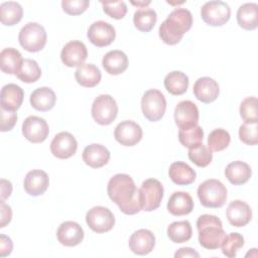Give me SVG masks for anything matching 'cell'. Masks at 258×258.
<instances>
[{
	"label": "cell",
	"mask_w": 258,
	"mask_h": 258,
	"mask_svg": "<svg viewBox=\"0 0 258 258\" xmlns=\"http://www.w3.org/2000/svg\"><path fill=\"white\" fill-rule=\"evenodd\" d=\"M87 36L89 40L98 47H104L111 44L116 37L115 28L108 22L99 20L91 24Z\"/></svg>",
	"instance_id": "obj_12"
},
{
	"label": "cell",
	"mask_w": 258,
	"mask_h": 258,
	"mask_svg": "<svg viewBox=\"0 0 258 258\" xmlns=\"http://www.w3.org/2000/svg\"><path fill=\"white\" fill-rule=\"evenodd\" d=\"M167 210L173 216L188 215L194 210V201L188 192L175 191L167 202Z\"/></svg>",
	"instance_id": "obj_24"
},
{
	"label": "cell",
	"mask_w": 258,
	"mask_h": 258,
	"mask_svg": "<svg viewBox=\"0 0 258 258\" xmlns=\"http://www.w3.org/2000/svg\"><path fill=\"white\" fill-rule=\"evenodd\" d=\"M226 215L229 223L239 228L246 226L251 221L252 211L247 203L236 200L229 204Z\"/></svg>",
	"instance_id": "obj_20"
},
{
	"label": "cell",
	"mask_w": 258,
	"mask_h": 258,
	"mask_svg": "<svg viewBox=\"0 0 258 258\" xmlns=\"http://www.w3.org/2000/svg\"><path fill=\"white\" fill-rule=\"evenodd\" d=\"M163 192V186L159 180L155 178H148L144 180L138 190L141 210L146 212L156 210L161 204Z\"/></svg>",
	"instance_id": "obj_6"
},
{
	"label": "cell",
	"mask_w": 258,
	"mask_h": 258,
	"mask_svg": "<svg viewBox=\"0 0 258 258\" xmlns=\"http://www.w3.org/2000/svg\"><path fill=\"white\" fill-rule=\"evenodd\" d=\"M225 175L232 184L241 185L250 179L252 170L246 162L236 160L226 166Z\"/></svg>",
	"instance_id": "obj_27"
},
{
	"label": "cell",
	"mask_w": 258,
	"mask_h": 258,
	"mask_svg": "<svg viewBox=\"0 0 258 258\" xmlns=\"http://www.w3.org/2000/svg\"><path fill=\"white\" fill-rule=\"evenodd\" d=\"M17 122V114L15 111H8L1 108V131H10Z\"/></svg>",
	"instance_id": "obj_45"
},
{
	"label": "cell",
	"mask_w": 258,
	"mask_h": 258,
	"mask_svg": "<svg viewBox=\"0 0 258 258\" xmlns=\"http://www.w3.org/2000/svg\"><path fill=\"white\" fill-rule=\"evenodd\" d=\"M110 151L102 144L93 143L85 147L83 151L84 162L93 168H100L108 163Z\"/></svg>",
	"instance_id": "obj_22"
},
{
	"label": "cell",
	"mask_w": 258,
	"mask_h": 258,
	"mask_svg": "<svg viewBox=\"0 0 258 258\" xmlns=\"http://www.w3.org/2000/svg\"><path fill=\"white\" fill-rule=\"evenodd\" d=\"M198 198L206 208H221L227 200V188L218 179H207L199 185Z\"/></svg>",
	"instance_id": "obj_4"
},
{
	"label": "cell",
	"mask_w": 258,
	"mask_h": 258,
	"mask_svg": "<svg viewBox=\"0 0 258 258\" xmlns=\"http://www.w3.org/2000/svg\"><path fill=\"white\" fill-rule=\"evenodd\" d=\"M141 109L147 120L151 122L160 120L166 110V100L163 94L155 89L146 91L141 99Z\"/></svg>",
	"instance_id": "obj_7"
},
{
	"label": "cell",
	"mask_w": 258,
	"mask_h": 258,
	"mask_svg": "<svg viewBox=\"0 0 258 258\" xmlns=\"http://www.w3.org/2000/svg\"><path fill=\"white\" fill-rule=\"evenodd\" d=\"M48 175L41 169H33L27 172L23 181L25 191L32 197H37L44 194L48 187Z\"/></svg>",
	"instance_id": "obj_19"
},
{
	"label": "cell",
	"mask_w": 258,
	"mask_h": 258,
	"mask_svg": "<svg viewBox=\"0 0 258 258\" xmlns=\"http://www.w3.org/2000/svg\"><path fill=\"white\" fill-rule=\"evenodd\" d=\"M204 138V131L201 126L196 125L188 128L179 129L178 132V140L179 142L187 148H191L201 144Z\"/></svg>",
	"instance_id": "obj_36"
},
{
	"label": "cell",
	"mask_w": 258,
	"mask_h": 258,
	"mask_svg": "<svg viewBox=\"0 0 258 258\" xmlns=\"http://www.w3.org/2000/svg\"><path fill=\"white\" fill-rule=\"evenodd\" d=\"M257 105L258 101L256 97L245 98L240 105V116L245 123H257Z\"/></svg>",
	"instance_id": "obj_41"
},
{
	"label": "cell",
	"mask_w": 258,
	"mask_h": 258,
	"mask_svg": "<svg viewBox=\"0 0 258 258\" xmlns=\"http://www.w3.org/2000/svg\"><path fill=\"white\" fill-rule=\"evenodd\" d=\"M20 45L29 52L41 50L46 43V32L42 25L36 22H28L19 31Z\"/></svg>",
	"instance_id": "obj_5"
},
{
	"label": "cell",
	"mask_w": 258,
	"mask_h": 258,
	"mask_svg": "<svg viewBox=\"0 0 258 258\" xmlns=\"http://www.w3.org/2000/svg\"><path fill=\"white\" fill-rule=\"evenodd\" d=\"M188 158L197 166L206 167L211 163L213 159V153L207 146L201 143L197 146L188 148Z\"/></svg>",
	"instance_id": "obj_39"
},
{
	"label": "cell",
	"mask_w": 258,
	"mask_h": 258,
	"mask_svg": "<svg viewBox=\"0 0 258 258\" xmlns=\"http://www.w3.org/2000/svg\"><path fill=\"white\" fill-rule=\"evenodd\" d=\"M197 229L199 231L200 245L209 250L221 247L226 238L222 221L214 215L205 214L200 216L197 221Z\"/></svg>",
	"instance_id": "obj_3"
},
{
	"label": "cell",
	"mask_w": 258,
	"mask_h": 258,
	"mask_svg": "<svg viewBox=\"0 0 258 258\" xmlns=\"http://www.w3.org/2000/svg\"><path fill=\"white\" fill-rule=\"evenodd\" d=\"M58 242L67 247L79 245L84 239V230L76 222L66 221L61 223L56 231Z\"/></svg>",
	"instance_id": "obj_17"
},
{
	"label": "cell",
	"mask_w": 258,
	"mask_h": 258,
	"mask_svg": "<svg viewBox=\"0 0 258 258\" xmlns=\"http://www.w3.org/2000/svg\"><path fill=\"white\" fill-rule=\"evenodd\" d=\"M49 133V127L47 122L37 116L27 117L22 124L23 136L32 143L43 142Z\"/></svg>",
	"instance_id": "obj_11"
},
{
	"label": "cell",
	"mask_w": 258,
	"mask_h": 258,
	"mask_svg": "<svg viewBox=\"0 0 258 258\" xmlns=\"http://www.w3.org/2000/svg\"><path fill=\"white\" fill-rule=\"evenodd\" d=\"M118 106L110 95L98 96L92 105V117L100 125H109L117 117Z\"/></svg>",
	"instance_id": "obj_8"
},
{
	"label": "cell",
	"mask_w": 258,
	"mask_h": 258,
	"mask_svg": "<svg viewBox=\"0 0 258 258\" xmlns=\"http://www.w3.org/2000/svg\"><path fill=\"white\" fill-rule=\"evenodd\" d=\"M192 230L188 221L173 222L167 227V236L173 243H184L191 238Z\"/></svg>",
	"instance_id": "obj_35"
},
{
	"label": "cell",
	"mask_w": 258,
	"mask_h": 258,
	"mask_svg": "<svg viewBox=\"0 0 258 258\" xmlns=\"http://www.w3.org/2000/svg\"><path fill=\"white\" fill-rule=\"evenodd\" d=\"M237 22L246 30H254L258 26V5L256 3H245L238 8Z\"/></svg>",
	"instance_id": "obj_30"
},
{
	"label": "cell",
	"mask_w": 258,
	"mask_h": 258,
	"mask_svg": "<svg viewBox=\"0 0 258 258\" xmlns=\"http://www.w3.org/2000/svg\"><path fill=\"white\" fill-rule=\"evenodd\" d=\"M239 137L247 145H256L258 142L257 123H244L239 128Z\"/></svg>",
	"instance_id": "obj_42"
},
{
	"label": "cell",
	"mask_w": 258,
	"mask_h": 258,
	"mask_svg": "<svg viewBox=\"0 0 258 258\" xmlns=\"http://www.w3.org/2000/svg\"><path fill=\"white\" fill-rule=\"evenodd\" d=\"M231 141L228 131L222 128L213 130L208 137V148L211 151H222L226 149Z\"/></svg>",
	"instance_id": "obj_38"
},
{
	"label": "cell",
	"mask_w": 258,
	"mask_h": 258,
	"mask_svg": "<svg viewBox=\"0 0 258 258\" xmlns=\"http://www.w3.org/2000/svg\"><path fill=\"white\" fill-rule=\"evenodd\" d=\"M195 97L203 103L214 102L220 93V88L218 83L209 77H203L196 81L194 88Z\"/></svg>",
	"instance_id": "obj_21"
},
{
	"label": "cell",
	"mask_w": 258,
	"mask_h": 258,
	"mask_svg": "<svg viewBox=\"0 0 258 258\" xmlns=\"http://www.w3.org/2000/svg\"><path fill=\"white\" fill-rule=\"evenodd\" d=\"M23 15L22 6L14 1L3 2L0 5V18L3 25L12 26L17 24Z\"/></svg>",
	"instance_id": "obj_32"
},
{
	"label": "cell",
	"mask_w": 258,
	"mask_h": 258,
	"mask_svg": "<svg viewBox=\"0 0 258 258\" xmlns=\"http://www.w3.org/2000/svg\"><path fill=\"white\" fill-rule=\"evenodd\" d=\"M138 190L132 177L125 173L112 176L107 186L109 198L125 215H135L141 211Z\"/></svg>",
	"instance_id": "obj_1"
},
{
	"label": "cell",
	"mask_w": 258,
	"mask_h": 258,
	"mask_svg": "<svg viewBox=\"0 0 258 258\" xmlns=\"http://www.w3.org/2000/svg\"><path fill=\"white\" fill-rule=\"evenodd\" d=\"M41 76V70L34 59L24 58L16 77L23 83H34Z\"/></svg>",
	"instance_id": "obj_37"
},
{
	"label": "cell",
	"mask_w": 258,
	"mask_h": 258,
	"mask_svg": "<svg viewBox=\"0 0 258 258\" xmlns=\"http://www.w3.org/2000/svg\"><path fill=\"white\" fill-rule=\"evenodd\" d=\"M174 121L179 129L198 125L199 109L197 105L188 100L179 102L174 109Z\"/></svg>",
	"instance_id": "obj_16"
},
{
	"label": "cell",
	"mask_w": 258,
	"mask_h": 258,
	"mask_svg": "<svg viewBox=\"0 0 258 258\" xmlns=\"http://www.w3.org/2000/svg\"><path fill=\"white\" fill-rule=\"evenodd\" d=\"M128 244L134 254L146 255L150 253L155 246V236L149 230L140 229L131 235Z\"/></svg>",
	"instance_id": "obj_18"
},
{
	"label": "cell",
	"mask_w": 258,
	"mask_h": 258,
	"mask_svg": "<svg viewBox=\"0 0 258 258\" xmlns=\"http://www.w3.org/2000/svg\"><path fill=\"white\" fill-rule=\"evenodd\" d=\"M31 106L40 112H46L53 108L56 97L54 92L47 87H41L34 90L30 95Z\"/></svg>",
	"instance_id": "obj_26"
},
{
	"label": "cell",
	"mask_w": 258,
	"mask_h": 258,
	"mask_svg": "<svg viewBox=\"0 0 258 258\" xmlns=\"http://www.w3.org/2000/svg\"><path fill=\"white\" fill-rule=\"evenodd\" d=\"M90 2L88 0H62V10L69 15H80L87 10Z\"/></svg>",
	"instance_id": "obj_44"
},
{
	"label": "cell",
	"mask_w": 258,
	"mask_h": 258,
	"mask_svg": "<svg viewBox=\"0 0 258 258\" xmlns=\"http://www.w3.org/2000/svg\"><path fill=\"white\" fill-rule=\"evenodd\" d=\"M86 222L89 228L94 232L105 233L113 229L115 225V218L109 209L97 206L88 211L86 215Z\"/></svg>",
	"instance_id": "obj_10"
},
{
	"label": "cell",
	"mask_w": 258,
	"mask_h": 258,
	"mask_svg": "<svg viewBox=\"0 0 258 258\" xmlns=\"http://www.w3.org/2000/svg\"><path fill=\"white\" fill-rule=\"evenodd\" d=\"M12 191V184L9 180L1 179V201H5L10 197Z\"/></svg>",
	"instance_id": "obj_49"
},
{
	"label": "cell",
	"mask_w": 258,
	"mask_h": 258,
	"mask_svg": "<svg viewBox=\"0 0 258 258\" xmlns=\"http://www.w3.org/2000/svg\"><path fill=\"white\" fill-rule=\"evenodd\" d=\"M170 179L177 185H187L196 180V171L185 162L176 161L170 164L168 169Z\"/></svg>",
	"instance_id": "obj_28"
},
{
	"label": "cell",
	"mask_w": 258,
	"mask_h": 258,
	"mask_svg": "<svg viewBox=\"0 0 258 258\" xmlns=\"http://www.w3.org/2000/svg\"><path fill=\"white\" fill-rule=\"evenodd\" d=\"M131 3H132L133 5H136V6H142V7L144 6V8H145L146 5L150 4V1H146V2H145V1H139V2H134V1H132Z\"/></svg>",
	"instance_id": "obj_50"
},
{
	"label": "cell",
	"mask_w": 258,
	"mask_h": 258,
	"mask_svg": "<svg viewBox=\"0 0 258 258\" xmlns=\"http://www.w3.org/2000/svg\"><path fill=\"white\" fill-rule=\"evenodd\" d=\"M13 244L9 237L5 235H0V256L5 257L9 255L12 251Z\"/></svg>",
	"instance_id": "obj_46"
},
{
	"label": "cell",
	"mask_w": 258,
	"mask_h": 258,
	"mask_svg": "<svg viewBox=\"0 0 258 258\" xmlns=\"http://www.w3.org/2000/svg\"><path fill=\"white\" fill-rule=\"evenodd\" d=\"M22 62L21 53L16 48L7 47L0 52V68L5 74L17 75Z\"/></svg>",
	"instance_id": "obj_31"
},
{
	"label": "cell",
	"mask_w": 258,
	"mask_h": 258,
	"mask_svg": "<svg viewBox=\"0 0 258 258\" xmlns=\"http://www.w3.org/2000/svg\"><path fill=\"white\" fill-rule=\"evenodd\" d=\"M114 137L121 145L133 146L142 139V129L137 123L131 120L122 121L116 126Z\"/></svg>",
	"instance_id": "obj_15"
},
{
	"label": "cell",
	"mask_w": 258,
	"mask_h": 258,
	"mask_svg": "<svg viewBox=\"0 0 258 258\" xmlns=\"http://www.w3.org/2000/svg\"><path fill=\"white\" fill-rule=\"evenodd\" d=\"M201 15L207 24L211 26H222L229 21L231 8L223 1H209L203 5Z\"/></svg>",
	"instance_id": "obj_9"
},
{
	"label": "cell",
	"mask_w": 258,
	"mask_h": 258,
	"mask_svg": "<svg viewBox=\"0 0 258 258\" xmlns=\"http://www.w3.org/2000/svg\"><path fill=\"white\" fill-rule=\"evenodd\" d=\"M24 97L23 90L15 85L8 84L1 89V108L8 111H16L20 108Z\"/></svg>",
	"instance_id": "obj_25"
},
{
	"label": "cell",
	"mask_w": 258,
	"mask_h": 258,
	"mask_svg": "<svg viewBox=\"0 0 258 258\" xmlns=\"http://www.w3.org/2000/svg\"><path fill=\"white\" fill-rule=\"evenodd\" d=\"M164 87L168 93L174 96L182 95L188 87V78L185 74L179 71L169 73L164 79Z\"/></svg>",
	"instance_id": "obj_33"
},
{
	"label": "cell",
	"mask_w": 258,
	"mask_h": 258,
	"mask_svg": "<svg viewBox=\"0 0 258 258\" xmlns=\"http://www.w3.org/2000/svg\"><path fill=\"white\" fill-rule=\"evenodd\" d=\"M0 204H1V224H0V227L4 228L11 221L12 211H11V208L8 205H6L4 201H1Z\"/></svg>",
	"instance_id": "obj_47"
},
{
	"label": "cell",
	"mask_w": 258,
	"mask_h": 258,
	"mask_svg": "<svg viewBox=\"0 0 258 258\" xmlns=\"http://www.w3.org/2000/svg\"><path fill=\"white\" fill-rule=\"evenodd\" d=\"M192 25V15L185 8H175L159 26V37L169 45L178 43Z\"/></svg>",
	"instance_id": "obj_2"
},
{
	"label": "cell",
	"mask_w": 258,
	"mask_h": 258,
	"mask_svg": "<svg viewBox=\"0 0 258 258\" xmlns=\"http://www.w3.org/2000/svg\"><path fill=\"white\" fill-rule=\"evenodd\" d=\"M77 148L78 142L70 132H59L53 137L50 143V151L52 155L59 159L72 157L76 153Z\"/></svg>",
	"instance_id": "obj_13"
},
{
	"label": "cell",
	"mask_w": 258,
	"mask_h": 258,
	"mask_svg": "<svg viewBox=\"0 0 258 258\" xmlns=\"http://www.w3.org/2000/svg\"><path fill=\"white\" fill-rule=\"evenodd\" d=\"M174 257H200V254L195 251V249L189 248V247H183L178 249L175 254Z\"/></svg>",
	"instance_id": "obj_48"
},
{
	"label": "cell",
	"mask_w": 258,
	"mask_h": 258,
	"mask_svg": "<svg viewBox=\"0 0 258 258\" xmlns=\"http://www.w3.org/2000/svg\"><path fill=\"white\" fill-rule=\"evenodd\" d=\"M156 20V12L150 8H140L135 11L133 16L134 26L142 32L150 31L154 27Z\"/></svg>",
	"instance_id": "obj_34"
},
{
	"label": "cell",
	"mask_w": 258,
	"mask_h": 258,
	"mask_svg": "<svg viewBox=\"0 0 258 258\" xmlns=\"http://www.w3.org/2000/svg\"><path fill=\"white\" fill-rule=\"evenodd\" d=\"M75 78L79 85L85 88L97 86L102 78L100 70L93 63H83L75 72Z\"/></svg>",
	"instance_id": "obj_29"
},
{
	"label": "cell",
	"mask_w": 258,
	"mask_h": 258,
	"mask_svg": "<svg viewBox=\"0 0 258 258\" xmlns=\"http://www.w3.org/2000/svg\"><path fill=\"white\" fill-rule=\"evenodd\" d=\"M244 245V238L239 233H230L228 236H226L225 240L223 241L221 247H222V253L229 257L234 258L237 255V252L240 248H242Z\"/></svg>",
	"instance_id": "obj_40"
},
{
	"label": "cell",
	"mask_w": 258,
	"mask_h": 258,
	"mask_svg": "<svg viewBox=\"0 0 258 258\" xmlns=\"http://www.w3.org/2000/svg\"><path fill=\"white\" fill-rule=\"evenodd\" d=\"M101 4L103 5L104 12L112 18L122 19L127 13V5L124 1H101Z\"/></svg>",
	"instance_id": "obj_43"
},
{
	"label": "cell",
	"mask_w": 258,
	"mask_h": 258,
	"mask_svg": "<svg viewBox=\"0 0 258 258\" xmlns=\"http://www.w3.org/2000/svg\"><path fill=\"white\" fill-rule=\"evenodd\" d=\"M102 66L109 75L117 76L127 70L128 57L121 50H110L104 55L102 59Z\"/></svg>",
	"instance_id": "obj_23"
},
{
	"label": "cell",
	"mask_w": 258,
	"mask_h": 258,
	"mask_svg": "<svg viewBox=\"0 0 258 258\" xmlns=\"http://www.w3.org/2000/svg\"><path fill=\"white\" fill-rule=\"evenodd\" d=\"M88 50L84 42L80 40H72L64 44L60 52L62 63L69 68L80 67L87 59Z\"/></svg>",
	"instance_id": "obj_14"
}]
</instances>
